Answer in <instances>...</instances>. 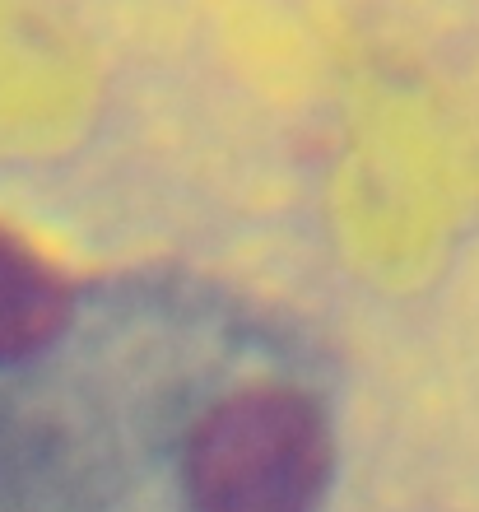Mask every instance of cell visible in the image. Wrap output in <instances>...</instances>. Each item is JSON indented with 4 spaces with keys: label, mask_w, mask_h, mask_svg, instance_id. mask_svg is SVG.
<instances>
[{
    "label": "cell",
    "mask_w": 479,
    "mask_h": 512,
    "mask_svg": "<svg viewBox=\"0 0 479 512\" xmlns=\"http://www.w3.org/2000/svg\"><path fill=\"white\" fill-rule=\"evenodd\" d=\"M70 326L66 275L0 224V364H24Z\"/></svg>",
    "instance_id": "cell-3"
},
{
    "label": "cell",
    "mask_w": 479,
    "mask_h": 512,
    "mask_svg": "<svg viewBox=\"0 0 479 512\" xmlns=\"http://www.w3.org/2000/svg\"><path fill=\"white\" fill-rule=\"evenodd\" d=\"M331 471V419L298 387L224 396L200 415L182 452L191 512H317Z\"/></svg>",
    "instance_id": "cell-1"
},
{
    "label": "cell",
    "mask_w": 479,
    "mask_h": 512,
    "mask_svg": "<svg viewBox=\"0 0 479 512\" xmlns=\"http://www.w3.org/2000/svg\"><path fill=\"white\" fill-rule=\"evenodd\" d=\"M80 38L33 0H0V112H56L84 89Z\"/></svg>",
    "instance_id": "cell-2"
}]
</instances>
